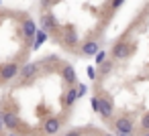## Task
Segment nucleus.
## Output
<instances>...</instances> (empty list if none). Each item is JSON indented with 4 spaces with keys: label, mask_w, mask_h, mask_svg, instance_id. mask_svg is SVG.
<instances>
[{
    "label": "nucleus",
    "mask_w": 149,
    "mask_h": 136,
    "mask_svg": "<svg viewBox=\"0 0 149 136\" xmlns=\"http://www.w3.org/2000/svg\"><path fill=\"white\" fill-rule=\"evenodd\" d=\"M4 128V116H2V112H0V130Z\"/></svg>",
    "instance_id": "24"
},
{
    "label": "nucleus",
    "mask_w": 149,
    "mask_h": 136,
    "mask_svg": "<svg viewBox=\"0 0 149 136\" xmlns=\"http://www.w3.org/2000/svg\"><path fill=\"white\" fill-rule=\"evenodd\" d=\"M112 112H114L112 100H110V98H106V95H100V116L108 120V118L112 116Z\"/></svg>",
    "instance_id": "6"
},
{
    "label": "nucleus",
    "mask_w": 149,
    "mask_h": 136,
    "mask_svg": "<svg viewBox=\"0 0 149 136\" xmlns=\"http://www.w3.org/2000/svg\"><path fill=\"white\" fill-rule=\"evenodd\" d=\"M76 89H78V98H82V95H86V91H88V87H86L84 83H80V85H78Z\"/></svg>",
    "instance_id": "18"
},
{
    "label": "nucleus",
    "mask_w": 149,
    "mask_h": 136,
    "mask_svg": "<svg viewBox=\"0 0 149 136\" xmlns=\"http://www.w3.org/2000/svg\"><path fill=\"white\" fill-rule=\"evenodd\" d=\"M21 73V67L17 65V63H4L2 67H0V79L2 81H10V79H15L17 75Z\"/></svg>",
    "instance_id": "1"
},
{
    "label": "nucleus",
    "mask_w": 149,
    "mask_h": 136,
    "mask_svg": "<svg viewBox=\"0 0 149 136\" xmlns=\"http://www.w3.org/2000/svg\"><path fill=\"white\" fill-rule=\"evenodd\" d=\"M39 67H41V63H27V65L21 67V73H19V75H21L23 79H31V77L37 75Z\"/></svg>",
    "instance_id": "8"
},
{
    "label": "nucleus",
    "mask_w": 149,
    "mask_h": 136,
    "mask_svg": "<svg viewBox=\"0 0 149 136\" xmlns=\"http://www.w3.org/2000/svg\"><path fill=\"white\" fill-rule=\"evenodd\" d=\"M59 128H61V120H59V118H49V120H45V124H43V132H45L47 136L57 134Z\"/></svg>",
    "instance_id": "7"
},
{
    "label": "nucleus",
    "mask_w": 149,
    "mask_h": 136,
    "mask_svg": "<svg viewBox=\"0 0 149 136\" xmlns=\"http://www.w3.org/2000/svg\"><path fill=\"white\" fill-rule=\"evenodd\" d=\"M92 110H94L96 114H100V95H94V98H92Z\"/></svg>",
    "instance_id": "16"
},
{
    "label": "nucleus",
    "mask_w": 149,
    "mask_h": 136,
    "mask_svg": "<svg viewBox=\"0 0 149 136\" xmlns=\"http://www.w3.org/2000/svg\"><path fill=\"white\" fill-rule=\"evenodd\" d=\"M104 136H112V134H104Z\"/></svg>",
    "instance_id": "27"
},
{
    "label": "nucleus",
    "mask_w": 149,
    "mask_h": 136,
    "mask_svg": "<svg viewBox=\"0 0 149 136\" xmlns=\"http://www.w3.org/2000/svg\"><path fill=\"white\" fill-rule=\"evenodd\" d=\"M10 136H19V134H10Z\"/></svg>",
    "instance_id": "26"
},
{
    "label": "nucleus",
    "mask_w": 149,
    "mask_h": 136,
    "mask_svg": "<svg viewBox=\"0 0 149 136\" xmlns=\"http://www.w3.org/2000/svg\"><path fill=\"white\" fill-rule=\"evenodd\" d=\"M114 128H116L118 134H129V136H131V134L135 132V124H133L129 118H116Z\"/></svg>",
    "instance_id": "2"
},
{
    "label": "nucleus",
    "mask_w": 149,
    "mask_h": 136,
    "mask_svg": "<svg viewBox=\"0 0 149 136\" xmlns=\"http://www.w3.org/2000/svg\"><path fill=\"white\" fill-rule=\"evenodd\" d=\"M88 77H90V79H96V77H98V73H96L94 67H88Z\"/></svg>",
    "instance_id": "20"
},
{
    "label": "nucleus",
    "mask_w": 149,
    "mask_h": 136,
    "mask_svg": "<svg viewBox=\"0 0 149 136\" xmlns=\"http://www.w3.org/2000/svg\"><path fill=\"white\" fill-rule=\"evenodd\" d=\"M123 2H125V0H112V8H118Z\"/></svg>",
    "instance_id": "23"
},
{
    "label": "nucleus",
    "mask_w": 149,
    "mask_h": 136,
    "mask_svg": "<svg viewBox=\"0 0 149 136\" xmlns=\"http://www.w3.org/2000/svg\"><path fill=\"white\" fill-rule=\"evenodd\" d=\"M23 33H25V37H29V41L35 39V35H37V25H35L31 19L23 21Z\"/></svg>",
    "instance_id": "11"
},
{
    "label": "nucleus",
    "mask_w": 149,
    "mask_h": 136,
    "mask_svg": "<svg viewBox=\"0 0 149 136\" xmlns=\"http://www.w3.org/2000/svg\"><path fill=\"white\" fill-rule=\"evenodd\" d=\"M2 116H4V126H6V128H10V130L19 128V118H17L15 114H10V112H4Z\"/></svg>",
    "instance_id": "12"
},
{
    "label": "nucleus",
    "mask_w": 149,
    "mask_h": 136,
    "mask_svg": "<svg viewBox=\"0 0 149 136\" xmlns=\"http://www.w3.org/2000/svg\"><path fill=\"white\" fill-rule=\"evenodd\" d=\"M47 37H49V33H45V31H37V35H35V43H33V49H39V47L47 41Z\"/></svg>",
    "instance_id": "14"
},
{
    "label": "nucleus",
    "mask_w": 149,
    "mask_h": 136,
    "mask_svg": "<svg viewBox=\"0 0 149 136\" xmlns=\"http://www.w3.org/2000/svg\"><path fill=\"white\" fill-rule=\"evenodd\" d=\"M118 136H129V134H118Z\"/></svg>",
    "instance_id": "25"
},
{
    "label": "nucleus",
    "mask_w": 149,
    "mask_h": 136,
    "mask_svg": "<svg viewBox=\"0 0 149 136\" xmlns=\"http://www.w3.org/2000/svg\"><path fill=\"white\" fill-rule=\"evenodd\" d=\"M98 51H100L98 41H88V43H84V45H82V53H84L86 57H94Z\"/></svg>",
    "instance_id": "10"
},
{
    "label": "nucleus",
    "mask_w": 149,
    "mask_h": 136,
    "mask_svg": "<svg viewBox=\"0 0 149 136\" xmlns=\"http://www.w3.org/2000/svg\"><path fill=\"white\" fill-rule=\"evenodd\" d=\"M94 61H96L98 65H102V63L106 61V53H104V51H98V53L94 55Z\"/></svg>",
    "instance_id": "15"
},
{
    "label": "nucleus",
    "mask_w": 149,
    "mask_h": 136,
    "mask_svg": "<svg viewBox=\"0 0 149 136\" xmlns=\"http://www.w3.org/2000/svg\"><path fill=\"white\" fill-rule=\"evenodd\" d=\"M110 67H112V63H110V61H104V63L100 65V71L106 73V71H110Z\"/></svg>",
    "instance_id": "19"
},
{
    "label": "nucleus",
    "mask_w": 149,
    "mask_h": 136,
    "mask_svg": "<svg viewBox=\"0 0 149 136\" xmlns=\"http://www.w3.org/2000/svg\"><path fill=\"white\" fill-rule=\"evenodd\" d=\"M61 79L65 81V83H70V85H74L76 83V69L72 67V65H63L61 67Z\"/></svg>",
    "instance_id": "9"
},
{
    "label": "nucleus",
    "mask_w": 149,
    "mask_h": 136,
    "mask_svg": "<svg viewBox=\"0 0 149 136\" xmlns=\"http://www.w3.org/2000/svg\"><path fill=\"white\" fill-rule=\"evenodd\" d=\"M141 128H143L145 132H149V112H147V114L141 118Z\"/></svg>",
    "instance_id": "17"
},
{
    "label": "nucleus",
    "mask_w": 149,
    "mask_h": 136,
    "mask_svg": "<svg viewBox=\"0 0 149 136\" xmlns=\"http://www.w3.org/2000/svg\"><path fill=\"white\" fill-rule=\"evenodd\" d=\"M131 55V45L125 43V41H118L114 47H112V57L114 59H127Z\"/></svg>",
    "instance_id": "4"
},
{
    "label": "nucleus",
    "mask_w": 149,
    "mask_h": 136,
    "mask_svg": "<svg viewBox=\"0 0 149 136\" xmlns=\"http://www.w3.org/2000/svg\"><path fill=\"white\" fill-rule=\"evenodd\" d=\"M61 41H63V45L70 47V49L78 45V35H76L74 27H65V29H63V37H61Z\"/></svg>",
    "instance_id": "5"
},
{
    "label": "nucleus",
    "mask_w": 149,
    "mask_h": 136,
    "mask_svg": "<svg viewBox=\"0 0 149 136\" xmlns=\"http://www.w3.org/2000/svg\"><path fill=\"white\" fill-rule=\"evenodd\" d=\"M63 136H82V132H80V130H70V132H65Z\"/></svg>",
    "instance_id": "21"
},
{
    "label": "nucleus",
    "mask_w": 149,
    "mask_h": 136,
    "mask_svg": "<svg viewBox=\"0 0 149 136\" xmlns=\"http://www.w3.org/2000/svg\"><path fill=\"white\" fill-rule=\"evenodd\" d=\"M41 27H43L45 33H55V31H57V21H55V16H53L51 12H43V14H41Z\"/></svg>",
    "instance_id": "3"
},
{
    "label": "nucleus",
    "mask_w": 149,
    "mask_h": 136,
    "mask_svg": "<svg viewBox=\"0 0 149 136\" xmlns=\"http://www.w3.org/2000/svg\"><path fill=\"white\" fill-rule=\"evenodd\" d=\"M76 100H78V89H76V87H70V89H68V93H65V100H63L65 108L74 106V102H76Z\"/></svg>",
    "instance_id": "13"
},
{
    "label": "nucleus",
    "mask_w": 149,
    "mask_h": 136,
    "mask_svg": "<svg viewBox=\"0 0 149 136\" xmlns=\"http://www.w3.org/2000/svg\"><path fill=\"white\" fill-rule=\"evenodd\" d=\"M53 2H55V0H41V4H43L45 8H49V6H51Z\"/></svg>",
    "instance_id": "22"
}]
</instances>
